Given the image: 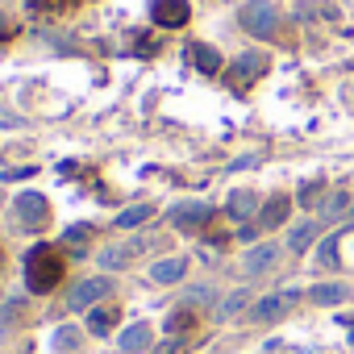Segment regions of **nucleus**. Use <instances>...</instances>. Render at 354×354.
<instances>
[{
  "instance_id": "bb28decb",
  "label": "nucleus",
  "mask_w": 354,
  "mask_h": 354,
  "mask_svg": "<svg viewBox=\"0 0 354 354\" xmlns=\"http://www.w3.org/2000/svg\"><path fill=\"white\" fill-rule=\"evenodd\" d=\"M21 308H26L21 300H9L5 308H0V333H5V329H9V321H13V317H21Z\"/></svg>"
},
{
  "instance_id": "2f4dec72",
  "label": "nucleus",
  "mask_w": 354,
  "mask_h": 354,
  "mask_svg": "<svg viewBox=\"0 0 354 354\" xmlns=\"http://www.w3.org/2000/svg\"><path fill=\"white\" fill-rule=\"evenodd\" d=\"M350 221H354V205H350Z\"/></svg>"
},
{
  "instance_id": "7ed1b4c3",
  "label": "nucleus",
  "mask_w": 354,
  "mask_h": 354,
  "mask_svg": "<svg viewBox=\"0 0 354 354\" xmlns=\"http://www.w3.org/2000/svg\"><path fill=\"white\" fill-rule=\"evenodd\" d=\"M13 217H17V225H21V230H42V225H46V217H50L46 196H42V192H21V196L13 201Z\"/></svg>"
},
{
  "instance_id": "9b49d317",
  "label": "nucleus",
  "mask_w": 354,
  "mask_h": 354,
  "mask_svg": "<svg viewBox=\"0 0 354 354\" xmlns=\"http://www.w3.org/2000/svg\"><path fill=\"white\" fill-rule=\"evenodd\" d=\"M288 213H292V201L288 196H271L263 205V213H259V230H279L288 221Z\"/></svg>"
},
{
  "instance_id": "cd10ccee",
  "label": "nucleus",
  "mask_w": 354,
  "mask_h": 354,
  "mask_svg": "<svg viewBox=\"0 0 354 354\" xmlns=\"http://www.w3.org/2000/svg\"><path fill=\"white\" fill-rule=\"evenodd\" d=\"M88 238H92V230H88V225H71V230H67V246H75V250H80Z\"/></svg>"
},
{
  "instance_id": "b1692460",
  "label": "nucleus",
  "mask_w": 354,
  "mask_h": 354,
  "mask_svg": "<svg viewBox=\"0 0 354 354\" xmlns=\"http://www.w3.org/2000/svg\"><path fill=\"white\" fill-rule=\"evenodd\" d=\"M317 263H321V267H337V234L321 242V250H317Z\"/></svg>"
},
{
  "instance_id": "4468645a",
  "label": "nucleus",
  "mask_w": 354,
  "mask_h": 354,
  "mask_svg": "<svg viewBox=\"0 0 354 354\" xmlns=\"http://www.w3.org/2000/svg\"><path fill=\"white\" fill-rule=\"evenodd\" d=\"M350 205H354V196H350L346 188H337V192H329V196L321 201V217H329V221L350 217Z\"/></svg>"
},
{
  "instance_id": "f8f14e48",
  "label": "nucleus",
  "mask_w": 354,
  "mask_h": 354,
  "mask_svg": "<svg viewBox=\"0 0 354 354\" xmlns=\"http://www.w3.org/2000/svg\"><path fill=\"white\" fill-rule=\"evenodd\" d=\"M184 275H188V259H158L150 267V279L154 283H180Z\"/></svg>"
},
{
  "instance_id": "6e6552de",
  "label": "nucleus",
  "mask_w": 354,
  "mask_h": 354,
  "mask_svg": "<svg viewBox=\"0 0 354 354\" xmlns=\"http://www.w3.org/2000/svg\"><path fill=\"white\" fill-rule=\"evenodd\" d=\"M275 263H279V246H275V242H259L254 250H246L242 271H246V275H263V271H271Z\"/></svg>"
},
{
  "instance_id": "4be33fe9",
  "label": "nucleus",
  "mask_w": 354,
  "mask_h": 354,
  "mask_svg": "<svg viewBox=\"0 0 354 354\" xmlns=\"http://www.w3.org/2000/svg\"><path fill=\"white\" fill-rule=\"evenodd\" d=\"M55 350H59V354L80 350V329H75V325H59V329H55Z\"/></svg>"
},
{
  "instance_id": "9d476101",
  "label": "nucleus",
  "mask_w": 354,
  "mask_h": 354,
  "mask_svg": "<svg viewBox=\"0 0 354 354\" xmlns=\"http://www.w3.org/2000/svg\"><path fill=\"white\" fill-rule=\"evenodd\" d=\"M267 55H242L238 63H234V84H254L259 75H267Z\"/></svg>"
},
{
  "instance_id": "6ab92c4d",
  "label": "nucleus",
  "mask_w": 354,
  "mask_h": 354,
  "mask_svg": "<svg viewBox=\"0 0 354 354\" xmlns=\"http://www.w3.org/2000/svg\"><path fill=\"white\" fill-rule=\"evenodd\" d=\"M117 317H121V308H92V313H88V329L104 337V333L117 325Z\"/></svg>"
},
{
  "instance_id": "20e7f679",
  "label": "nucleus",
  "mask_w": 354,
  "mask_h": 354,
  "mask_svg": "<svg viewBox=\"0 0 354 354\" xmlns=\"http://www.w3.org/2000/svg\"><path fill=\"white\" fill-rule=\"evenodd\" d=\"M113 292V279H104V275H96V279H84V283H75L71 288V296H67V308H92L96 300H104Z\"/></svg>"
},
{
  "instance_id": "dca6fc26",
  "label": "nucleus",
  "mask_w": 354,
  "mask_h": 354,
  "mask_svg": "<svg viewBox=\"0 0 354 354\" xmlns=\"http://www.w3.org/2000/svg\"><path fill=\"white\" fill-rule=\"evenodd\" d=\"M313 242H317V221H300V225H296V230L288 234V246H292L296 254H304V250H308Z\"/></svg>"
},
{
  "instance_id": "39448f33",
  "label": "nucleus",
  "mask_w": 354,
  "mask_h": 354,
  "mask_svg": "<svg viewBox=\"0 0 354 354\" xmlns=\"http://www.w3.org/2000/svg\"><path fill=\"white\" fill-rule=\"evenodd\" d=\"M150 17H154V26H162V30H180V26H188L192 9H188V0H154Z\"/></svg>"
},
{
  "instance_id": "a211bd4d",
  "label": "nucleus",
  "mask_w": 354,
  "mask_h": 354,
  "mask_svg": "<svg viewBox=\"0 0 354 354\" xmlns=\"http://www.w3.org/2000/svg\"><path fill=\"white\" fill-rule=\"evenodd\" d=\"M192 59H196V67H201L205 75H217V71H221V55H217L213 46H205V42L192 46Z\"/></svg>"
},
{
  "instance_id": "0eeeda50",
  "label": "nucleus",
  "mask_w": 354,
  "mask_h": 354,
  "mask_svg": "<svg viewBox=\"0 0 354 354\" xmlns=\"http://www.w3.org/2000/svg\"><path fill=\"white\" fill-rule=\"evenodd\" d=\"M296 300H300V292H275V296H263V300L250 308V317H254V321H279Z\"/></svg>"
},
{
  "instance_id": "c756f323",
  "label": "nucleus",
  "mask_w": 354,
  "mask_h": 354,
  "mask_svg": "<svg viewBox=\"0 0 354 354\" xmlns=\"http://www.w3.org/2000/svg\"><path fill=\"white\" fill-rule=\"evenodd\" d=\"M188 300H192V304H209V300H213V288H192Z\"/></svg>"
},
{
  "instance_id": "f03ea898",
  "label": "nucleus",
  "mask_w": 354,
  "mask_h": 354,
  "mask_svg": "<svg viewBox=\"0 0 354 354\" xmlns=\"http://www.w3.org/2000/svg\"><path fill=\"white\" fill-rule=\"evenodd\" d=\"M238 21L246 34L254 38H275L279 30V9H275V0H246V5L238 9Z\"/></svg>"
},
{
  "instance_id": "f257e3e1",
  "label": "nucleus",
  "mask_w": 354,
  "mask_h": 354,
  "mask_svg": "<svg viewBox=\"0 0 354 354\" xmlns=\"http://www.w3.org/2000/svg\"><path fill=\"white\" fill-rule=\"evenodd\" d=\"M63 279V259L55 254V246H34L26 259V283L30 292H50Z\"/></svg>"
},
{
  "instance_id": "2eb2a0df",
  "label": "nucleus",
  "mask_w": 354,
  "mask_h": 354,
  "mask_svg": "<svg viewBox=\"0 0 354 354\" xmlns=\"http://www.w3.org/2000/svg\"><path fill=\"white\" fill-rule=\"evenodd\" d=\"M225 209H230V217H234V221H246V217H254V209H259V196H254V192H234Z\"/></svg>"
},
{
  "instance_id": "1a4fd4ad",
  "label": "nucleus",
  "mask_w": 354,
  "mask_h": 354,
  "mask_svg": "<svg viewBox=\"0 0 354 354\" xmlns=\"http://www.w3.org/2000/svg\"><path fill=\"white\" fill-rule=\"evenodd\" d=\"M142 250H150V238H133V242H125V246H109L104 254H100V263L109 267V271H117V267H125V263H133Z\"/></svg>"
},
{
  "instance_id": "a878e982",
  "label": "nucleus",
  "mask_w": 354,
  "mask_h": 354,
  "mask_svg": "<svg viewBox=\"0 0 354 354\" xmlns=\"http://www.w3.org/2000/svg\"><path fill=\"white\" fill-rule=\"evenodd\" d=\"M321 192H325V184H321V180H313V184H304V188H300V205H304V209H313V205L321 201Z\"/></svg>"
},
{
  "instance_id": "5701e85b",
  "label": "nucleus",
  "mask_w": 354,
  "mask_h": 354,
  "mask_svg": "<svg viewBox=\"0 0 354 354\" xmlns=\"http://www.w3.org/2000/svg\"><path fill=\"white\" fill-rule=\"evenodd\" d=\"M192 325H196V317H192L188 308H180V313H171V317H167V333H175V337H184Z\"/></svg>"
},
{
  "instance_id": "ddd939ff",
  "label": "nucleus",
  "mask_w": 354,
  "mask_h": 354,
  "mask_svg": "<svg viewBox=\"0 0 354 354\" xmlns=\"http://www.w3.org/2000/svg\"><path fill=\"white\" fill-rule=\"evenodd\" d=\"M150 337H154V329H150L146 321H138V325H129V329L121 333V350H125V354H142V350L150 346Z\"/></svg>"
},
{
  "instance_id": "393cba45",
  "label": "nucleus",
  "mask_w": 354,
  "mask_h": 354,
  "mask_svg": "<svg viewBox=\"0 0 354 354\" xmlns=\"http://www.w3.org/2000/svg\"><path fill=\"white\" fill-rule=\"evenodd\" d=\"M30 9H38V13H67V9H75V0H30Z\"/></svg>"
},
{
  "instance_id": "7c9ffc66",
  "label": "nucleus",
  "mask_w": 354,
  "mask_h": 354,
  "mask_svg": "<svg viewBox=\"0 0 354 354\" xmlns=\"http://www.w3.org/2000/svg\"><path fill=\"white\" fill-rule=\"evenodd\" d=\"M5 34H9V21H5V17H0V38H5Z\"/></svg>"
},
{
  "instance_id": "423d86ee",
  "label": "nucleus",
  "mask_w": 354,
  "mask_h": 354,
  "mask_svg": "<svg viewBox=\"0 0 354 354\" xmlns=\"http://www.w3.org/2000/svg\"><path fill=\"white\" fill-rule=\"evenodd\" d=\"M209 217H213V209H209V205H201V201H192V205H175V209H171V225H175V230H184V234L205 230V225H209Z\"/></svg>"
},
{
  "instance_id": "f3484780",
  "label": "nucleus",
  "mask_w": 354,
  "mask_h": 354,
  "mask_svg": "<svg viewBox=\"0 0 354 354\" xmlns=\"http://www.w3.org/2000/svg\"><path fill=\"white\" fill-rule=\"evenodd\" d=\"M350 292L342 288V283H317V288H308V300L313 304H342Z\"/></svg>"
},
{
  "instance_id": "c85d7f7f",
  "label": "nucleus",
  "mask_w": 354,
  "mask_h": 354,
  "mask_svg": "<svg viewBox=\"0 0 354 354\" xmlns=\"http://www.w3.org/2000/svg\"><path fill=\"white\" fill-rule=\"evenodd\" d=\"M188 350V337H171V342H162L154 354H184Z\"/></svg>"
},
{
  "instance_id": "412c9836",
  "label": "nucleus",
  "mask_w": 354,
  "mask_h": 354,
  "mask_svg": "<svg viewBox=\"0 0 354 354\" xmlns=\"http://www.w3.org/2000/svg\"><path fill=\"white\" fill-rule=\"evenodd\" d=\"M150 217H154L150 205H133V209H125V213L117 217V230H133V225H142V221H150Z\"/></svg>"
},
{
  "instance_id": "aec40b11",
  "label": "nucleus",
  "mask_w": 354,
  "mask_h": 354,
  "mask_svg": "<svg viewBox=\"0 0 354 354\" xmlns=\"http://www.w3.org/2000/svg\"><path fill=\"white\" fill-rule=\"evenodd\" d=\"M246 304H250V292H246V288H238V292H230V296L221 300L217 317H221V321H230V317H238V313H242Z\"/></svg>"
}]
</instances>
